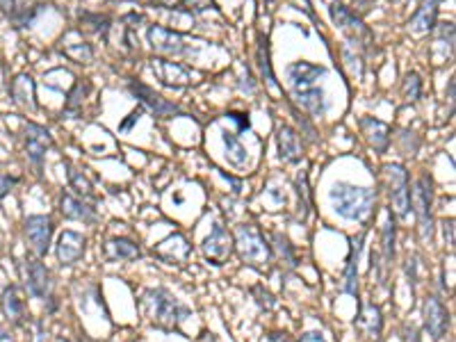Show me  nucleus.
Segmentation results:
<instances>
[{
  "mask_svg": "<svg viewBox=\"0 0 456 342\" xmlns=\"http://www.w3.org/2000/svg\"><path fill=\"white\" fill-rule=\"evenodd\" d=\"M142 256V249L130 237H112L105 242V258L110 262L116 260H137Z\"/></svg>",
  "mask_w": 456,
  "mask_h": 342,
  "instance_id": "nucleus-21",
  "label": "nucleus"
},
{
  "mask_svg": "<svg viewBox=\"0 0 456 342\" xmlns=\"http://www.w3.org/2000/svg\"><path fill=\"white\" fill-rule=\"evenodd\" d=\"M160 3H165V5H171V3H176V0H160Z\"/></svg>",
  "mask_w": 456,
  "mask_h": 342,
  "instance_id": "nucleus-45",
  "label": "nucleus"
},
{
  "mask_svg": "<svg viewBox=\"0 0 456 342\" xmlns=\"http://www.w3.org/2000/svg\"><path fill=\"white\" fill-rule=\"evenodd\" d=\"M422 315H425V328L431 336V340H443L447 336L450 328V313L447 308L443 306L438 296H427L425 308H422Z\"/></svg>",
  "mask_w": 456,
  "mask_h": 342,
  "instance_id": "nucleus-8",
  "label": "nucleus"
},
{
  "mask_svg": "<svg viewBox=\"0 0 456 342\" xmlns=\"http://www.w3.org/2000/svg\"><path fill=\"white\" fill-rule=\"evenodd\" d=\"M361 128H363V135L370 141V146L376 153H384L390 144V128L384 124V121L372 119V117H363L361 119Z\"/></svg>",
  "mask_w": 456,
  "mask_h": 342,
  "instance_id": "nucleus-19",
  "label": "nucleus"
},
{
  "mask_svg": "<svg viewBox=\"0 0 456 342\" xmlns=\"http://www.w3.org/2000/svg\"><path fill=\"white\" fill-rule=\"evenodd\" d=\"M422 94V80L418 73H408L406 80H404V96L406 101H418Z\"/></svg>",
  "mask_w": 456,
  "mask_h": 342,
  "instance_id": "nucleus-35",
  "label": "nucleus"
},
{
  "mask_svg": "<svg viewBox=\"0 0 456 342\" xmlns=\"http://www.w3.org/2000/svg\"><path fill=\"white\" fill-rule=\"evenodd\" d=\"M433 183L427 173H422L416 181V190L411 194V208L418 215L420 237L422 242H431L433 237Z\"/></svg>",
  "mask_w": 456,
  "mask_h": 342,
  "instance_id": "nucleus-4",
  "label": "nucleus"
},
{
  "mask_svg": "<svg viewBox=\"0 0 456 342\" xmlns=\"http://www.w3.org/2000/svg\"><path fill=\"white\" fill-rule=\"evenodd\" d=\"M67 176H69V185H71V190L78 194L80 198H94V187L92 183L87 181V176L82 171H78L75 167H71V164H67Z\"/></svg>",
  "mask_w": 456,
  "mask_h": 342,
  "instance_id": "nucleus-30",
  "label": "nucleus"
},
{
  "mask_svg": "<svg viewBox=\"0 0 456 342\" xmlns=\"http://www.w3.org/2000/svg\"><path fill=\"white\" fill-rule=\"evenodd\" d=\"M331 203L333 210L340 217L349 219V222H363V219L372 213L376 192L370 187L352 185V183H335L331 187Z\"/></svg>",
  "mask_w": 456,
  "mask_h": 342,
  "instance_id": "nucleus-1",
  "label": "nucleus"
},
{
  "mask_svg": "<svg viewBox=\"0 0 456 342\" xmlns=\"http://www.w3.org/2000/svg\"><path fill=\"white\" fill-rule=\"evenodd\" d=\"M295 187H297V196H299V222H306L308 213H310V192H308V176H306V171L297 176Z\"/></svg>",
  "mask_w": 456,
  "mask_h": 342,
  "instance_id": "nucleus-31",
  "label": "nucleus"
},
{
  "mask_svg": "<svg viewBox=\"0 0 456 342\" xmlns=\"http://www.w3.org/2000/svg\"><path fill=\"white\" fill-rule=\"evenodd\" d=\"M14 178H9V176L5 173H0V198H5L9 192H12V187H14Z\"/></svg>",
  "mask_w": 456,
  "mask_h": 342,
  "instance_id": "nucleus-38",
  "label": "nucleus"
},
{
  "mask_svg": "<svg viewBox=\"0 0 456 342\" xmlns=\"http://www.w3.org/2000/svg\"><path fill=\"white\" fill-rule=\"evenodd\" d=\"M50 146H53L50 132L43 126L28 121V124H26V153H28L30 162L35 164L37 169H41V162H43V158H46V151Z\"/></svg>",
  "mask_w": 456,
  "mask_h": 342,
  "instance_id": "nucleus-9",
  "label": "nucleus"
},
{
  "mask_svg": "<svg viewBox=\"0 0 456 342\" xmlns=\"http://www.w3.org/2000/svg\"><path fill=\"white\" fill-rule=\"evenodd\" d=\"M148 41H151V46H153V50L160 55H183L188 50L185 41H183L178 32L160 28V26H153L148 30Z\"/></svg>",
  "mask_w": 456,
  "mask_h": 342,
  "instance_id": "nucleus-12",
  "label": "nucleus"
},
{
  "mask_svg": "<svg viewBox=\"0 0 456 342\" xmlns=\"http://www.w3.org/2000/svg\"><path fill=\"white\" fill-rule=\"evenodd\" d=\"M197 342H219V340H217V336L210 333V331H203V333L197 338Z\"/></svg>",
  "mask_w": 456,
  "mask_h": 342,
  "instance_id": "nucleus-43",
  "label": "nucleus"
},
{
  "mask_svg": "<svg viewBox=\"0 0 456 342\" xmlns=\"http://www.w3.org/2000/svg\"><path fill=\"white\" fill-rule=\"evenodd\" d=\"M89 92V82H78L71 90L69 94V101H67V107H64V112H78L82 107V101H85V94Z\"/></svg>",
  "mask_w": 456,
  "mask_h": 342,
  "instance_id": "nucleus-33",
  "label": "nucleus"
},
{
  "mask_svg": "<svg viewBox=\"0 0 456 342\" xmlns=\"http://www.w3.org/2000/svg\"><path fill=\"white\" fill-rule=\"evenodd\" d=\"M203 256L205 260H210L212 264H224L228 262V258L233 256V251H235V245H233V235L228 233V230L224 226L217 224L212 228V233L203 240Z\"/></svg>",
  "mask_w": 456,
  "mask_h": 342,
  "instance_id": "nucleus-7",
  "label": "nucleus"
},
{
  "mask_svg": "<svg viewBox=\"0 0 456 342\" xmlns=\"http://www.w3.org/2000/svg\"><path fill=\"white\" fill-rule=\"evenodd\" d=\"M231 121H235L237 126H240V130H246L249 128V119H246V114H242V112H228L226 114Z\"/></svg>",
  "mask_w": 456,
  "mask_h": 342,
  "instance_id": "nucleus-39",
  "label": "nucleus"
},
{
  "mask_svg": "<svg viewBox=\"0 0 456 342\" xmlns=\"http://www.w3.org/2000/svg\"><path fill=\"white\" fill-rule=\"evenodd\" d=\"M3 340H5V333H3V328H0V342H3Z\"/></svg>",
  "mask_w": 456,
  "mask_h": 342,
  "instance_id": "nucleus-46",
  "label": "nucleus"
},
{
  "mask_svg": "<svg viewBox=\"0 0 456 342\" xmlns=\"http://www.w3.org/2000/svg\"><path fill=\"white\" fill-rule=\"evenodd\" d=\"M28 292L35 299H50L53 296V279L50 272L46 269L39 258H28Z\"/></svg>",
  "mask_w": 456,
  "mask_h": 342,
  "instance_id": "nucleus-10",
  "label": "nucleus"
},
{
  "mask_svg": "<svg viewBox=\"0 0 456 342\" xmlns=\"http://www.w3.org/2000/svg\"><path fill=\"white\" fill-rule=\"evenodd\" d=\"M443 233H445V242H447V245L452 247L454 245V222H452V219L443 224Z\"/></svg>",
  "mask_w": 456,
  "mask_h": 342,
  "instance_id": "nucleus-40",
  "label": "nucleus"
},
{
  "mask_svg": "<svg viewBox=\"0 0 456 342\" xmlns=\"http://www.w3.org/2000/svg\"><path fill=\"white\" fill-rule=\"evenodd\" d=\"M292 96H295V103L303 112H308L315 119L324 117V112H327V98H324V92L317 85L303 87V90H292Z\"/></svg>",
  "mask_w": 456,
  "mask_h": 342,
  "instance_id": "nucleus-15",
  "label": "nucleus"
},
{
  "mask_svg": "<svg viewBox=\"0 0 456 342\" xmlns=\"http://www.w3.org/2000/svg\"><path fill=\"white\" fill-rule=\"evenodd\" d=\"M395 219H393V210H388L386 215V224H384V260L386 264L393 262L395 258Z\"/></svg>",
  "mask_w": 456,
  "mask_h": 342,
  "instance_id": "nucleus-32",
  "label": "nucleus"
},
{
  "mask_svg": "<svg viewBox=\"0 0 456 342\" xmlns=\"http://www.w3.org/2000/svg\"><path fill=\"white\" fill-rule=\"evenodd\" d=\"M358 326H361L372 340H379V336H381V328H384L381 308H379L376 304H372V301H367L363 306L361 315H358Z\"/></svg>",
  "mask_w": 456,
  "mask_h": 342,
  "instance_id": "nucleus-25",
  "label": "nucleus"
},
{
  "mask_svg": "<svg viewBox=\"0 0 456 342\" xmlns=\"http://www.w3.org/2000/svg\"><path fill=\"white\" fill-rule=\"evenodd\" d=\"M276 144H278V158L283 160V162L295 164V162L301 160V156H303V144H301V137L297 135L295 128H290V126H278Z\"/></svg>",
  "mask_w": 456,
  "mask_h": 342,
  "instance_id": "nucleus-14",
  "label": "nucleus"
},
{
  "mask_svg": "<svg viewBox=\"0 0 456 342\" xmlns=\"http://www.w3.org/2000/svg\"><path fill=\"white\" fill-rule=\"evenodd\" d=\"M153 71L158 73L162 85H167V87H176L178 90V87H185L190 82V73L183 69L180 64L158 60V62H153Z\"/></svg>",
  "mask_w": 456,
  "mask_h": 342,
  "instance_id": "nucleus-22",
  "label": "nucleus"
},
{
  "mask_svg": "<svg viewBox=\"0 0 456 342\" xmlns=\"http://www.w3.org/2000/svg\"><path fill=\"white\" fill-rule=\"evenodd\" d=\"M130 87V92H133L139 101H142V105L144 107H148L151 112H156L158 117H169V114H180V109H178V105H173V103H169V101H165L160 94H156L151 87H146L144 82H137V80H133L128 85Z\"/></svg>",
  "mask_w": 456,
  "mask_h": 342,
  "instance_id": "nucleus-11",
  "label": "nucleus"
},
{
  "mask_svg": "<svg viewBox=\"0 0 456 342\" xmlns=\"http://www.w3.org/2000/svg\"><path fill=\"white\" fill-rule=\"evenodd\" d=\"M0 306H3V315L7 317V322H12L14 326L23 324L26 306H23V299H21L16 285H7V288L3 290V299H0Z\"/></svg>",
  "mask_w": 456,
  "mask_h": 342,
  "instance_id": "nucleus-20",
  "label": "nucleus"
},
{
  "mask_svg": "<svg viewBox=\"0 0 456 342\" xmlns=\"http://www.w3.org/2000/svg\"><path fill=\"white\" fill-rule=\"evenodd\" d=\"M299 342H327V340H324L320 333H315V331H308V333H303V336H301V340H299Z\"/></svg>",
  "mask_w": 456,
  "mask_h": 342,
  "instance_id": "nucleus-41",
  "label": "nucleus"
},
{
  "mask_svg": "<svg viewBox=\"0 0 456 342\" xmlns=\"http://www.w3.org/2000/svg\"><path fill=\"white\" fill-rule=\"evenodd\" d=\"M190 251H192V245H188V240L185 235H180V233H173L169 235L165 242H160V245L156 247V253L162 258V260H167V262H188V256H190Z\"/></svg>",
  "mask_w": 456,
  "mask_h": 342,
  "instance_id": "nucleus-17",
  "label": "nucleus"
},
{
  "mask_svg": "<svg viewBox=\"0 0 456 342\" xmlns=\"http://www.w3.org/2000/svg\"><path fill=\"white\" fill-rule=\"evenodd\" d=\"M142 313L160 328H178L183 319L190 315L188 308L180 306L176 296L165 288L146 290L142 294Z\"/></svg>",
  "mask_w": 456,
  "mask_h": 342,
  "instance_id": "nucleus-2",
  "label": "nucleus"
},
{
  "mask_svg": "<svg viewBox=\"0 0 456 342\" xmlns=\"http://www.w3.org/2000/svg\"><path fill=\"white\" fill-rule=\"evenodd\" d=\"M60 205H62L60 208L62 215L67 219H75V222H85V224H94L96 222V210H94V208L89 203H85L82 198L69 194V192L62 194Z\"/></svg>",
  "mask_w": 456,
  "mask_h": 342,
  "instance_id": "nucleus-18",
  "label": "nucleus"
},
{
  "mask_svg": "<svg viewBox=\"0 0 456 342\" xmlns=\"http://www.w3.org/2000/svg\"><path fill=\"white\" fill-rule=\"evenodd\" d=\"M12 96L18 105L37 109V101H35V82H32L30 75L21 73L16 75V80L12 82Z\"/></svg>",
  "mask_w": 456,
  "mask_h": 342,
  "instance_id": "nucleus-26",
  "label": "nucleus"
},
{
  "mask_svg": "<svg viewBox=\"0 0 456 342\" xmlns=\"http://www.w3.org/2000/svg\"><path fill=\"white\" fill-rule=\"evenodd\" d=\"M327 73L317 64L310 62H295L288 66V80L292 85V90H303V87H313L317 85V80Z\"/></svg>",
  "mask_w": 456,
  "mask_h": 342,
  "instance_id": "nucleus-16",
  "label": "nucleus"
},
{
  "mask_svg": "<svg viewBox=\"0 0 456 342\" xmlns=\"http://www.w3.org/2000/svg\"><path fill=\"white\" fill-rule=\"evenodd\" d=\"M418 256H408L406 260V274H408V283H411V292H416V279H418Z\"/></svg>",
  "mask_w": 456,
  "mask_h": 342,
  "instance_id": "nucleus-36",
  "label": "nucleus"
},
{
  "mask_svg": "<svg viewBox=\"0 0 456 342\" xmlns=\"http://www.w3.org/2000/svg\"><path fill=\"white\" fill-rule=\"evenodd\" d=\"M331 16H333V21H335V23H338L342 30L352 32V35H367V28L363 26V21L358 18V16H354L347 7L333 5V7H331Z\"/></svg>",
  "mask_w": 456,
  "mask_h": 342,
  "instance_id": "nucleus-28",
  "label": "nucleus"
},
{
  "mask_svg": "<svg viewBox=\"0 0 456 342\" xmlns=\"http://www.w3.org/2000/svg\"><path fill=\"white\" fill-rule=\"evenodd\" d=\"M60 342H69V340H60Z\"/></svg>",
  "mask_w": 456,
  "mask_h": 342,
  "instance_id": "nucleus-47",
  "label": "nucleus"
},
{
  "mask_svg": "<svg viewBox=\"0 0 456 342\" xmlns=\"http://www.w3.org/2000/svg\"><path fill=\"white\" fill-rule=\"evenodd\" d=\"M365 233H361L356 240H352V253L347 258V269H344V292L347 294H358V256H361Z\"/></svg>",
  "mask_w": 456,
  "mask_h": 342,
  "instance_id": "nucleus-24",
  "label": "nucleus"
},
{
  "mask_svg": "<svg viewBox=\"0 0 456 342\" xmlns=\"http://www.w3.org/2000/svg\"><path fill=\"white\" fill-rule=\"evenodd\" d=\"M436 16H438V0H422L420 9L408 23L411 32L425 35V32H429L433 26H436Z\"/></svg>",
  "mask_w": 456,
  "mask_h": 342,
  "instance_id": "nucleus-23",
  "label": "nucleus"
},
{
  "mask_svg": "<svg viewBox=\"0 0 456 342\" xmlns=\"http://www.w3.org/2000/svg\"><path fill=\"white\" fill-rule=\"evenodd\" d=\"M386 181H388V194L393 201V210L399 219H406L411 213V183L408 171L401 164H386L384 167Z\"/></svg>",
  "mask_w": 456,
  "mask_h": 342,
  "instance_id": "nucleus-5",
  "label": "nucleus"
},
{
  "mask_svg": "<svg viewBox=\"0 0 456 342\" xmlns=\"http://www.w3.org/2000/svg\"><path fill=\"white\" fill-rule=\"evenodd\" d=\"M258 66H260V73H263V80L267 82V87L271 92H278V82H276V75L271 71V62H269V41L267 37L260 35L258 37Z\"/></svg>",
  "mask_w": 456,
  "mask_h": 342,
  "instance_id": "nucleus-27",
  "label": "nucleus"
},
{
  "mask_svg": "<svg viewBox=\"0 0 456 342\" xmlns=\"http://www.w3.org/2000/svg\"><path fill=\"white\" fill-rule=\"evenodd\" d=\"M224 146H226V160L233 164V167H244L246 164V151L244 146L237 141L233 132H224Z\"/></svg>",
  "mask_w": 456,
  "mask_h": 342,
  "instance_id": "nucleus-29",
  "label": "nucleus"
},
{
  "mask_svg": "<svg viewBox=\"0 0 456 342\" xmlns=\"http://www.w3.org/2000/svg\"><path fill=\"white\" fill-rule=\"evenodd\" d=\"M26 237L30 249L37 253V258H43L50 249V237H53V219L46 215H30L26 219Z\"/></svg>",
  "mask_w": 456,
  "mask_h": 342,
  "instance_id": "nucleus-6",
  "label": "nucleus"
},
{
  "mask_svg": "<svg viewBox=\"0 0 456 342\" xmlns=\"http://www.w3.org/2000/svg\"><path fill=\"white\" fill-rule=\"evenodd\" d=\"M254 294L258 296V304L263 306V308H267V311H269L271 306H274V296H271L267 290L260 288V285H258V288H254Z\"/></svg>",
  "mask_w": 456,
  "mask_h": 342,
  "instance_id": "nucleus-37",
  "label": "nucleus"
},
{
  "mask_svg": "<svg viewBox=\"0 0 456 342\" xmlns=\"http://www.w3.org/2000/svg\"><path fill=\"white\" fill-rule=\"evenodd\" d=\"M16 7V0H0V9H3L5 14H12Z\"/></svg>",
  "mask_w": 456,
  "mask_h": 342,
  "instance_id": "nucleus-42",
  "label": "nucleus"
},
{
  "mask_svg": "<svg viewBox=\"0 0 456 342\" xmlns=\"http://www.w3.org/2000/svg\"><path fill=\"white\" fill-rule=\"evenodd\" d=\"M35 342H43V333H41V326H37V338Z\"/></svg>",
  "mask_w": 456,
  "mask_h": 342,
  "instance_id": "nucleus-44",
  "label": "nucleus"
},
{
  "mask_svg": "<svg viewBox=\"0 0 456 342\" xmlns=\"http://www.w3.org/2000/svg\"><path fill=\"white\" fill-rule=\"evenodd\" d=\"M274 242H276V253H278V258L283 260L286 258V264L288 267H297V256H295V251H292V245L288 242V237H283L281 233L274 235Z\"/></svg>",
  "mask_w": 456,
  "mask_h": 342,
  "instance_id": "nucleus-34",
  "label": "nucleus"
},
{
  "mask_svg": "<svg viewBox=\"0 0 456 342\" xmlns=\"http://www.w3.org/2000/svg\"><path fill=\"white\" fill-rule=\"evenodd\" d=\"M233 245L240 260L244 264H251V267H267L271 262V247L269 242L265 240L263 230H260L256 224H240L235 228V237Z\"/></svg>",
  "mask_w": 456,
  "mask_h": 342,
  "instance_id": "nucleus-3",
  "label": "nucleus"
},
{
  "mask_svg": "<svg viewBox=\"0 0 456 342\" xmlns=\"http://www.w3.org/2000/svg\"><path fill=\"white\" fill-rule=\"evenodd\" d=\"M87 251V237L75 230H64L58 240V260L62 264H75Z\"/></svg>",
  "mask_w": 456,
  "mask_h": 342,
  "instance_id": "nucleus-13",
  "label": "nucleus"
}]
</instances>
